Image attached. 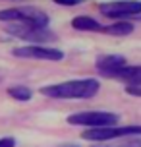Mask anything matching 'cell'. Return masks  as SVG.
<instances>
[{
    "instance_id": "6da1fadb",
    "label": "cell",
    "mask_w": 141,
    "mask_h": 147,
    "mask_svg": "<svg viewBox=\"0 0 141 147\" xmlns=\"http://www.w3.org/2000/svg\"><path fill=\"white\" fill-rule=\"evenodd\" d=\"M101 89L99 80L85 78V80H72L64 83H54L41 89V93L52 99H91Z\"/></svg>"
},
{
    "instance_id": "7a4b0ae2",
    "label": "cell",
    "mask_w": 141,
    "mask_h": 147,
    "mask_svg": "<svg viewBox=\"0 0 141 147\" xmlns=\"http://www.w3.org/2000/svg\"><path fill=\"white\" fill-rule=\"evenodd\" d=\"M0 22H15L21 25H31V27H48V16L39 8L21 6L0 10Z\"/></svg>"
},
{
    "instance_id": "3957f363",
    "label": "cell",
    "mask_w": 141,
    "mask_h": 147,
    "mask_svg": "<svg viewBox=\"0 0 141 147\" xmlns=\"http://www.w3.org/2000/svg\"><path fill=\"white\" fill-rule=\"evenodd\" d=\"M141 136V124H128V126H108V128H97V130H85L81 134L83 140L93 143H108L112 140H124Z\"/></svg>"
},
{
    "instance_id": "277c9868",
    "label": "cell",
    "mask_w": 141,
    "mask_h": 147,
    "mask_svg": "<svg viewBox=\"0 0 141 147\" xmlns=\"http://www.w3.org/2000/svg\"><path fill=\"white\" fill-rule=\"evenodd\" d=\"M120 118L114 112H104V110H85V112H75L68 116V124L72 126H85L87 130H97V128H108L116 126Z\"/></svg>"
},
{
    "instance_id": "5b68a950",
    "label": "cell",
    "mask_w": 141,
    "mask_h": 147,
    "mask_svg": "<svg viewBox=\"0 0 141 147\" xmlns=\"http://www.w3.org/2000/svg\"><path fill=\"white\" fill-rule=\"evenodd\" d=\"M101 14L116 20V22H126L128 18H137L141 16V2L139 0H120V2H106L99 6Z\"/></svg>"
},
{
    "instance_id": "8992f818",
    "label": "cell",
    "mask_w": 141,
    "mask_h": 147,
    "mask_svg": "<svg viewBox=\"0 0 141 147\" xmlns=\"http://www.w3.org/2000/svg\"><path fill=\"white\" fill-rule=\"evenodd\" d=\"M6 31L10 35L17 37V39H23V41H27L31 45H45V43H52V41L58 39L56 33L50 31L48 27H31V25H21V23L10 25Z\"/></svg>"
},
{
    "instance_id": "52a82bcc",
    "label": "cell",
    "mask_w": 141,
    "mask_h": 147,
    "mask_svg": "<svg viewBox=\"0 0 141 147\" xmlns=\"http://www.w3.org/2000/svg\"><path fill=\"white\" fill-rule=\"evenodd\" d=\"M14 56L17 58H33V60H50V62H58L64 58V52L54 49V47H46V45H23V47H15L12 51Z\"/></svg>"
},
{
    "instance_id": "ba28073f",
    "label": "cell",
    "mask_w": 141,
    "mask_h": 147,
    "mask_svg": "<svg viewBox=\"0 0 141 147\" xmlns=\"http://www.w3.org/2000/svg\"><path fill=\"white\" fill-rule=\"evenodd\" d=\"M97 70L104 76H114L116 72H120L122 68L128 66V60L126 56H122V54H104V56H99L95 62Z\"/></svg>"
},
{
    "instance_id": "9c48e42d",
    "label": "cell",
    "mask_w": 141,
    "mask_h": 147,
    "mask_svg": "<svg viewBox=\"0 0 141 147\" xmlns=\"http://www.w3.org/2000/svg\"><path fill=\"white\" fill-rule=\"evenodd\" d=\"M112 78L126 81L128 87H141V66H126L120 72H116Z\"/></svg>"
},
{
    "instance_id": "30bf717a",
    "label": "cell",
    "mask_w": 141,
    "mask_h": 147,
    "mask_svg": "<svg viewBox=\"0 0 141 147\" xmlns=\"http://www.w3.org/2000/svg\"><path fill=\"white\" fill-rule=\"evenodd\" d=\"M72 27L77 31H103L104 25H101L97 20H93L89 16H77L72 20Z\"/></svg>"
},
{
    "instance_id": "8fae6325",
    "label": "cell",
    "mask_w": 141,
    "mask_h": 147,
    "mask_svg": "<svg viewBox=\"0 0 141 147\" xmlns=\"http://www.w3.org/2000/svg\"><path fill=\"white\" fill-rule=\"evenodd\" d=\"M103 33H108V35H116V37H124L134 33V23L130 22H114L110 25H104Z\"/></svg>"
},
{
    "instance_id": "7c38bea8",
    "label": "cell",
    "mask_w": 141,
    "mask_h": 147,
    "mask_svg": "<svg viewBox=\"0 0 141 147\" xmlns=\"http://www.w3.org/2000/svg\"><path fill=\"white\" fill-rule=\"evenodd\" d=\"M8 95L12 97V99H15V101H29L33 91L29 87H25V85H12V87L8 89Z\"/></svg>"
},
{
    "instance_id": "4fadbf2b",
    "label": "cell",
    "mask_w": 141,
    "mask_h": 147,
    "mask_svg": "<svg viewBox=\"0 0 141 147\" xmlns=\"http://www.w3.org/2000/svg\"><path fill=\"white\" fill-rule=\"evenodd\" d=\"M108 147H141V136H134V138L118 140L116 143H108Z\"/></svg>"
},
{
    "instance_id": "5bb4252c",
    "label": "cell",
    "mask_w": 141,
    "mask_h": 147,
    "mask_svg": "<svg viewBox=\"0 0 141 147\" xmlns=\"http://www.w3.org/2000/svg\"><path fill=\"white\" fill-rule=\"evenodd\" d=\"M54 4H60V6H77V4H83L87 0H52Z\"/></svg>"
},
{
    "instance_id": "9a60e30c",
    "label": "cell",
    "mask_w": 141,
    "mask_h": 147,
    "mask_svg": "<svg viewBox=\"0 0 141 147\" xmlns=\"http://www.w3.org/2000/svg\"><path fill=\"white\" fill-rule=\"evenodd\" d=\"M0 147H15L14 138H0Z\"/></svg>"
},
{
    "instance_id": "2e32d148",
    "label": "cell",
    "mask_w": 141,
    "mask_h": 147,
    "mask_svg": "<svg viewBox=\"0 0 141 147\" xmlns=\"http://www.w3.org/2000/svg\"><path fill=\"white\" fill-rule=\"evenodd\" d=\"M128 95H134V97H141V87H128Z\"/></svg>"
},
{
    "instance_id": "e0dca14e",
    "label": "cell",
    "mask_w": 141,
    "mask_h": 147,
    "mask_svg": "<svg viewBox=\"0 0 141 147\" xmlns=\"http://www.w3.org/2000/svg\"><path fill=\"white\" fill-rule=\"evenodd\" d=\"M56 147H79L77 143H60V145H56Z\"/></svg>"
}]
</instances>
